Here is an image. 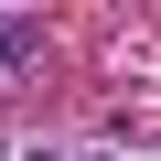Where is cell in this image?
I'll return each instance as SVG.
<instances>
[{
    "instance_id": "cell-1",
    "label": "cell",
    "mask_w": 161,
    "mask_h": 161,
    "mask_svg": "<svg viewBox=\"0 0 161 161\" xmlns=\"http://www.w3.org/2000/svg\"><path fill=\"white\" fill-rule=\"evenodd\" d=\"M32 54H43V22H32V11H0V64H11V75H22Z\"/></svg>"
}]
</instances>
